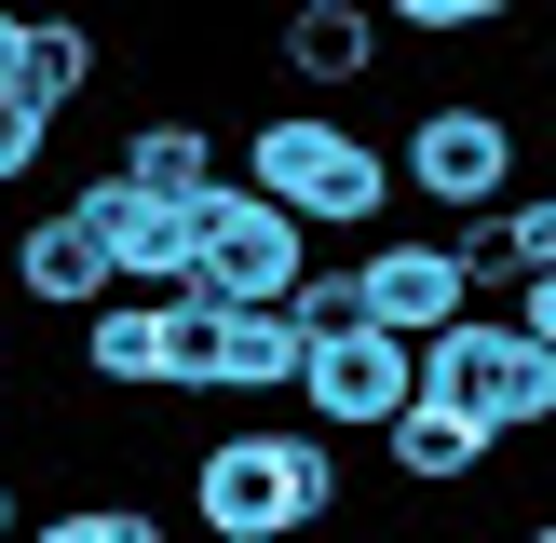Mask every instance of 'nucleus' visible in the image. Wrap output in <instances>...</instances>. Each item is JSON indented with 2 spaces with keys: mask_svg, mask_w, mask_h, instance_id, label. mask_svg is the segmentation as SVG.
<instances>
[{
  "mask_svg": "<svg viewBox=\"0 0 556 543\" xmlns=\"http://www.w3.org/2000/svg\"><path fill=\"white\" fill-rule=\"evenodd\" d=\"M340 516V449L299 421H217L190 449V530L217 543H299Z\"/></svg>",
  "mask_w": 556,
  "mask_h": 543,
  "instance_id": "1",
  "label": "nucleus"
},
{
  "mask_svg": "<svg viewBox=\"0 0 556 543\" xmlns=\"http://www.w3.org/2000/svg\"><path fill=\"white\" fill-rule=\"evenodd\" d=\"M244 177H258L286 217H313V231H353V244L394 217V150H380L367 123H340V96L258 109V123H244Z\"/></svg>",
  "mask_w": 556,
  "mask_h": 543,
  "instance_id": "2",
  "label": "nucleus"
},
{
  "mask_svg": "<svg viewBox=\"0 0 556 543\" xmlns=\"http://www.w3.org/2000/svg\"><path fill=\"white\" fill-rule=\"evenodd\" d=\"M421 380L462 394L503 449H516V434H556V340H530V326L489 313V299H462V313L421 340Z\"/></svg>",
  "mask_w": 556,
  "mask_h": 543,
  "instance_id": "3",
  "label": "nucleus"
},
{
  "mask_svg": "<svg viewBox=\"0 0 556 543\" xmlns=\"http://www.w3.org/2000/svg\"><path fill=\"white\" fill-rule=\"evenodd\" d=\"M299 272H313V217H286L258 177L217 163V177L190 190V286H217V299H286Z\"/></svg>",
  "mask_w": 556,
  "mask_h": 543,
  "instance_id": "4",
  "label": "nucleus"
},
{
  "mask_svg": "<svg viewBox=\"0 0 556 543\" xmlns=\"http://www.w3.org/2000/svg\"><path fill=\"white\" fill-rule=\"evenodd\" d=\"M516 109H489V96H434L421 123L394 136V190H421L434 217H462V204H503L516 190Z\"/></svg>",
  "mask_w": 556,
  "mask_h": 543,
  "instance_id": "5",
  "label": "nucleus"
},
{
  "mask_svg": "<svg viewBox=\"0 0 556 543\" xmlns=\"http://www.w3.org/2000/svg\"><path fill=\"white\" fill-rule=\"evenodd\" d=\"M407 394H421V340H394V326H326V340L299 353V407H313L326 434H380Z\"/></svg>",
  "mask_w": 556,
  "mask_h": 543,
  "instance_id": "6",
  "label": "nucleus"
},
{
  "mask_svg": "<svg viewBox=\"0 0 556 543\" xmlns=\"http://www.w3.org/2000/svg\"><path fill=\"white\" fill-rule=\"evenodd\" d=\"M68 217L96 231V258L123 272V286H177L190 272V190H150V177H123V163H96V177H68Z\"/></svg>",
  "mask_w": 556,
  "mask_h": 543,
  "instance_id": "7",
  "label": "nucleus"
},
{
  "mask_svg": "<svg viewBox=\"0 0 556 543\" xmlns=\"http://www.w3.org/2000/svg\"><path fill=\"white\" fill-rule=\"evenodd\" d=\"M271 68L299 96H367L394 68V27H380V0H286L271 14Z\"/></svg>",
  "mask_w": 556,
  "mask_h": 543,
  "instance_id": "8",
  "label": "nucleus"
},
{
  "mask_svg": "<svg viewBox=\"0 0 556 543\" xmlns=\"http://www.w3.org/2000/svg\"><path fill=\"white\" fill-rule=\"evenodd\" d=\"M353 286H367V326H394V340H434V326L476 299V286H462V258H448V231H394V217L367 231Z\"/></svg>",
  "mask_w": 556,
  "mask_h": 543,
  "instance_id": "9",
  "label": "nucleus"
},
{
  "mask_svg": "<svg viewBox=\"0 0 556 543\" xmlns=\"http://www.w3.org/2000/svg\"><path fill=\"white\" fill-rule=\"evenodd\" d=\"M489 462H503V434H489L462 394H434V380L380 421V476H394V489H476Z\"/></svg>",
  "mask_w": 556,
  "mask_h": 543,
  "instance_id": "10",
  "label": "nucleus"
},
{
  "mask_svg": "<svg viewBox=\"0 0 556 543\" xmlns=\"http://www.w3.org/2000/svg\"><path fill=\"white\" fill-rule=\"evenodd\" d=\"M0 272H14V299H27V313H54V326H81L109 286H123V272L96 258V231H81L68 204H41V217H27V231L0 244Z\"/></svg>",
  "mask_w": 556,
  "mask_h": 543,
  "instance_id": "11",
  "label": "nucleus"
},
{
  "mask_svg": "<svg viewBox=\"0 0 556 543\" xmlns=\"http://www.w3.org/2000/svg\"><path fill=\"white\" fill-rule=\"evenodd\" d=\"M81 394L163 407V286H109L96 313H81Z\"/></svg>",
  "mask_w": 556,
  "mask_h": 543,
  "instance_id": "12",
  "label": "nucleus"
},
{
  "mask_svg": "<svg viewBox=\"0 0 556 543\" xmlns=\"http://www.w3.org/2000/svg\"><path fill=\"white\" fill-rule=\"evenodd\" d=\"M299 353H313V326H299L286 299H231V326H217V394H204V407H271V394H299Z\"/></svg>",
  "mask_w": 556,
  "mask_h": 543,
  "instance_id": "13",
  "label": "nucleus"
},
{
  "mask_svg": "<svg viewBox=\"0 0 556 543\" xmlns=\"http://www.w3.org/2000/svg\"><path fill=\"white\" fill-rule=\"evenodd\" d=\"M96 68H109L96 14H27V54H14V96L41 109V123H68V109L96 96Z\"/></svg>",
  "mask_w": 556,
  "mask_h": 543,
  "instance_id": "14",
  "label": "nucleus"
},
{
  "mask_svg": "<svg viewBox=\"0 0 556 543\" xmlns=\"http://www.w3.org/2000/svg\"><path fill=\"white\" fill-rule=\"evenodd\" d=\"M109 163L150 177V190H204V177H217V123H204V109H136Z\"/></svg>",
  "mask_w": 556,
  "mask_h": 543,
  "instance_id": "15",
  "label": "nucleus"
},
{
  "mask_svg": "<svg viewBox=\"0 0 556 543\" xmlns=\"http://www.w3.org/2000/svg\"><path fill=\"white\" fill-rule=\"evenodd\" d=\"M530 0H380V27L394 41H476V27H516Z\"/></svg>",
  "mask_w": 556,
  "mask_h": 543,
  "instance_id": "16",
  "label": "nucleus"
},
{
  "mask_svg": "<svg viewBox=\"0 0 556 543\" xmlns=\"http://www.w3.org/2000/svg\"><path fill=\"white\" fill-rule=\"evenodd\" d=\"M41 543H163V516L150 503H54Z\"/></svg>",
  "mask_w": 556,
  "mask_h": 543,
  "instance_id": "17",
  "label": "nucleus"
},
{
  "mask_svg": "<svg viewBox=\"0 0 556 543\" xmlns=\"http://www.w3.org/2000/svg\"><path fill=\"white\" fill-rule=\"evenodd\" d=\"M41 150H54V123L14 96V81H0V190H27V177H41Z\"/></svg>",
  "mask_w": 556,
  "mask_h": 543,
  "instance_id": "18",
  "label": "nucleus"
},
{
  "mask_svg": "<svg viewBox=\"0 0 556 543\" xmlns=\"http://www.w3.org/2000/svg\"><path fill=\"white\" fill-rule=\"evenodd\" d=\"M286 313L326 340V326H367V286H353V272H299V286H286Z\"/></svg>",
  "mask_w": 556,
  "mask_h": 543,
  "instance_id": "19",
  "label": "nucleus"
},
{
  "mask_svg": "<svg viewBox=\"0 0 556 543\" xmlns=\"http://www.w3.org/2000/svg\"><path fill=\"white\" fill-rule=\"evenodd\" d=\"M503 231H516V272L556 258V190H503Z\"/></svg>",
  "mask_w": 556,
  "mask_h": 543,
  "instance_id": "20",
  "label": "nucleus"
},
{
  "mask_svg": "<svg viewBox=\"0 0 556 543\" xmlns=\"http://www.w3.org/2000/svg\"><path fill=\"white\" fill-rule=\"evenodd\" d=\"M503 299H516V326H530V340H556V258H530Z\"/></svg>",
  "mask_w": 556,
  "mask_h": 543,
  "instance_id": "21",
  "label": "nucleus"
},
{
  "mask_svg": "<svg viewBox=\"0 0 556 543\" xmlns=\"http://www.w3.org/2000/svg\"><path fill=\"white\" fill-rule=\"evenodd\" d=\"M14 54H27V14H14V0H0V81H14Z\"/></svg>",
  "mask_w": 556,
  "mask_h": 543,
  "instance_id": "22",
  "label": "nucleus"
},
{
  "mask_svg": "<svg viewBox=\"0 0 556 543\" xmlns=\"http://www.w3.org/2000/svg\"><path fill=\"white\" fill-rule=\"evenodd\" d=\"M0 543H14V476H0Z\"/></svg>",
  "mask_w": 556,
  "mask_h": 543,
  "instance_id": "23",
  "label": "nucleus"
}]
</instances>
